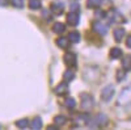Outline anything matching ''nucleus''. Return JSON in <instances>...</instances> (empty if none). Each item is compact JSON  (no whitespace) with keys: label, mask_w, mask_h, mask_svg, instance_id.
<instances>
[{"label":"nucleus","mask_w":131,"mask_h":130,"mask_svg":"<svg viewBox=\"0 0 131 130\" xmlns=\"http://www.w3.org/2000/svg\"><path fill=\"white\" fill-rule=\"evenodd\" d=\"M64 62H66L67 66H75V64H76V55L73 53L67 51L64 54Z\"/></svg>","instance_id":"obj_6"},{"label":"nucleus","mask_w":131,"mask_h":130,"mask_svg":"<svg viewBox=\"0 0 131 130\" xmlns=\"http://www.w3.org/2000/svg\"><path fill=\"white\" fill-rule=\"evenodd\" d=\"M106 122H107V117H106L104 113H98L97 117L94 118V124H96L97 126H104Z\"/></svg>","instance_id":"obj_9"},{"label":"nucleus","mask_w":131,"mask_h":130,"mask_svg":"<svg viewBox=\"0 0 131 130\" xmlns=\"http://www.w3.org/2000/svg\"><path fill=\"white\" fill-rule=\"evenodd\" d=\"M57 45H58L60 49H68V46H70V39L64 38V37H60V38L57 39Z\"/></svg>","instance_id":"obj_12"},{"label":"nucleus","mask_w":131,"mask_h":130,"mask_svg":"<svg viewBox=\"0 0 131 130\" xmlns=\"http://www.w3.org/2000/svg\"><path fill=\"white\" fill-rule=\"evenodd\" d=\"M43 16H45L46 17V20H50V13H49V11H43Z\"/></svg>","instance_id":"obj_28"},{"label":"nucleus","mask_w":131,"mask_h":130,"mask_svg":"<svg viewBox=\"0 0 131 130\" xmlns=\"http://www.w3.org/2000/svg\"><path fill=\"white\" fill-rule=\"evenodd\" d=\"M107 16H109V18H110V21H117V23H125V21H126L123 18V16L119 12H117V11H112Z\"/></svg>","instance_id":"obj_7"},{"label":"nucleus","mask_w":131,"mask_h":130,"mask_svg":"<svg viewBox=\"0 0 131 130\" xmlns=\"http://www.w3.org/2000/svg\"><path fill=\"white\" fill-rule=\"evenodd\" d=\"M0 129H2V127H0Z\"/></svg>","instance_id":"obj_30"},{"label":"nucleus","mask_w":131,"mask_h":130,"mask_svg":"<svg viewBox=\"0 0 131 130\" xmlns=\"http://www.w3.org/2000/svg\"><path fill=\"white\" fill-rule=\"evenodd\" d=\"M46 130H59V129H58V126H57V125H51V126H49Z\"/></svg>","instance_id":"obj_29"},{"label":"nucleus","mask_w":131,"mask_h":130,"mask_svg":"<svg viewBox=\"0 0 131 130\" xmlns=\"http://www.w3.org/2000/svg\"><path fill=\"white\" fill-rule=\"evenodd\" d=\"M70 41L71 42H75V43H78V42H80V33L79 32H71L70 33Z\"/></svg>","instance_id":"obj_20"},{"label":"nucleus","mask_w":131,"mask_h":130,"mask_svg":"<svg viewBox=\"0 0 131 130\" xmlns=\"http://www.w3.org/2000/svg\"><path fill=\"white\" fill-rule=\"evenodd\" d=\"M66 122H67V118H66L63 114H59V116H55V118H54V124H55L57 126H60V125H64Z\"/></svg>","instance_id":"obj_17"},{"label":"nucleus","mask_w":131,"mask_h":130,"mask_svg":"<svg viewBox=\"0 0 131 130\" xmlns=\"http://www.w3.org/2000/svg\"><path fill=\"white\" fill-rule=\"evenodd\" d=\"M114 93H115L114 85H113V84H109V85H106L105 88L102 89V92H101V99H102L104 101H109V100H112V97L114 96Z\"/></svg>","instance_id":"obj_3"},{"label":"nucleus","mask_w":131,"mask_h":130,"mask_svg":"<svg viewBox=\"0 0 131 130\" xmlns=\"http://www.w3.org/2000/svg\"><path fill=\"white\" fill-rule=\"evenodd\" d=\"M130 103H131V85H128V87L122 89L121 95L118 97L117 104L118 105H126V104H130Z\"/></svg>","instance_id":"obj_1"},{"label":"nucleus","mask_w":131,"mask_h":130,"mask_svg":"<svg viewBox=\"0 0 131 130\" xmlns=\"http://www.w3.org/2000/svg\"><path fill=\"white\" fill-rule=\"evenodd\" d=\"M73 78H75V72L72 70H67V71L63 74V80L66 83H70L71 80H73Z\"/></svg>","instance_id":"obj_14"},{"label":"nucleus","mask_w":131,"mask_h":130,"mask_svg":"<svg viewBox=\"0 0 131 130\" xmlns=\"http://www.w3.org/2000/svg\"><path fill=\"white\" fill-rule=\"evenodd\" d=\"M67 23L70 24V25H72V26H76L79 24V13L78 12H72L71 13H68V16H67Z\"/></svg>","instance_id":"obj_5"},{"label":"nucleus","mask_w":131,"mask_h":130,"mask_svg":"<svg viewBox=\"0 0 131 130\" xmlns=\"http://www.w3.org/2000/svg\"><path fill=\"white\" fill-rule=\"evenodd\" d=\"M63 9H64V4L62 2H54V3H51V11L54 13L60 15L63 12Z\"/></svg>","instance_id":"obj_8"},{"label":"nucleus","mask_w":131,"mask_h":130,"mask_svg":"<svg viewBox=\"0 0 131 130\" xmlns=\"http://www.w3.org/2000/svg\"><path fill=\"white\" fill-rule=\"evenodd\" d=\"M101 5V0H88V2H86V7H88V8H98V7H100Z\"/></svg>","instance_id":"obj_22"},{"label":"nucleus","mask_w":131,"mask_h":130,"mask_svg":"<svg viewBox=\"0 0 131 130\" xmlns=\"http://www.w3.org/2000/svg\"><path fill=\"white\" fill-rule=\"evenodd\" d=\"M126 45H127V47H130V49H131V36H128V37H127V39H126Z\"/></svg>","instance_id":"obj_27"},{"label":"nucleus","mask_w":131,"mask_h":130,"mask_svg":"<svg viewBox=\"0 0 131 130\" xmlns=\"http://www.w3.org/2000/svg\"><path fill=\"white\" fill-rule=\"evenodd\" d=\"M125 76H126V72H125L123 70H118V71H117V80H118V82H121Z\"/></svg>","instance_id":"obj_26"},{"label":"nucleus","mask_w":131,"mask_h":130,"mask_svg":"<svg viewBox=\"0 0 131 130\" xmlns=\"http://www.w3.org/2000/svg\"><path fill=\"white\" fill-rule=\"evenodd\" d=\"M122 57V50L119 47H113L110 50V58L112 59H117V58H121Z\"/></svg>","instance_id":"obj_16"},{"label":"nucleus","mask_w":131,"mask_h":130,"mask_svg":"<svg viewBox=\"0 0 131 130\" xmlns=\"http://www.w3.org/2000/svg\"><path fill=\"white\" fill-rule=\"evenodd\" d=\"M10 3H12V5H15L16 8H23L24 7L23 0H10Z\"/></svg>","instance_id":"obj_25"},{"label":"nucleus","mask_w":131,"mask_h":130,"mask_svg":"<svg viewBox=\"0 0 131 130\" xmlns=\"http://www.w3.org/2000/svg\"><path fill=\"white\" fill-rule=\"evenodd\" d=\"M29 7L31 9H39L41 8V0H29Z\"/></svg>","instance_id":"obj_23"},{"label":"nucleus","mask_w":131,"mask_h":130,"mask_svg":"<svg viewBox=\"0 0 131 130\" xmlns=\"http://www.w3.org/2000/svg\"><path fill=\"white\" fill-rule=\"evenodd\" d=\"M93 29L98 34H106L107 33V26L105 24H102L101 21H96V23L93 24Z\"/></svg>","instance_id":"obj_4"},{"label":"nucleus","mask_w":131,"mask_h":130,"mask_svg":"<svg viewBox=\"0 0 131 130\" xmlns=\"http://www.w3.org/2000/svg\"><path fill=\"white\" fill-rule=\"evenodd\" d=\"M68 92V87H67V83H60L57 88H55V93L57 95H64V93H67Z\"/></svg>","instance_id":"obj_10"},{"label":"nucleus","mask_w":131,"mask_h":130,"mask_svg":"<svg viewBox=\"0 0 131 130\" xmlns=\"http://www.w3.org/2000/svg\"><path fill=\"white\" fill-rule=\"evenodd\" d=\"M30 126H31L33 130H41V129H42V120H41L39 117L33 118V121H31Z\"/></svg>","instance_id":"obj_13"},{"label":"nucleus","mask_w":131,"mask_h":130,"mask_svg":"<svg viewBox=\"0 0 131 130\" xmlns=\"http://www.w3.org/2000/svg\"><path fill=\"white\" fill-rule=\"evenodd\" d=\"M122 66L126 71H130L131 70V55H126L123 58V62H122Z\"/></svg>","instance_id":"obj_19"},{"label":"nucleus","mask_w":131,"mask_h":130,"mask_svg":"<svg viewBox=\"0 0 131 130\" xmlns=\"http://www.w3.org/2000/svg\"><path fill=\"white\" fill-rule=\"evenodd\" d=\"M94 105V99L89 93H83L81 95V108L84 111H91Z\"/></svg>","instance_id":"obj_2"},{"label":"nucleus","mask_w":131,"mask_h":130,"mask_svg":"<svg viewBox=\"0 0 131 130\" xmlns=\"http://www.w3.org/2000/svg\"><path fill=\"white\" fill-rule=\"evenodd\" d=\"M76 124L78 125H84V124H86L89 121V117H88V114H79L78 117H76Z\"/></svg>","instance_id":"obj_15"},{"label":"nucleus","mask_w":131,"mask_h":130,"mask_svg":"<svg viewBox=\"0 0 131 130\" xmlns=\"http://www.w3.org/2000/svg\"><path fill=\"white\" fill-rule=\"evenodd\" d=\"M16 125H17V127H20V129H25V127H28L29 121L26 120V118H24V120H18V121L16 122Z\"/></svg>","instance_id":"obj_24"},{"label":"nucleus","mask_w":131,"mask_h":130,"mask_svg":"<svg viewBox=\"0 0 131 130\" xmlns=\"http://www.w3.org/2000/svg\"><path fill=\"white\" fill-rule=\"evenodd\" d=\"M64 105L67 106L68 109H73V108L76 106V101H75L73 97H67V99H66V101H64Z\"/></svg>","instance_id":"obj_21"},{"label":"nucleus","mask_w":131,"mask_h":130,"mask_svg":"<svg viewBox=\"0 0 131 130\" xmlns=\"http://www.w3.org/2000/svg\"><path fill=\"white\" fill-rule=\"evenodd\" d=\"M123 37H125V29L118 28V29H115V30H114V38H115V41H117V42H122Z\"/></svg>","instance_id":"obj_11"},{"label":"nucleus","mask_w":131,"mask_h":130,"mask_svg":"<svg viewBox=\"0 0 131 130\" xmlns=\"http://www.w3.org/2000/svg\"><path fill=\"white\" fill-rule=\"evenodd\" d=\"M52 30L55 32V33H63L66 30V25L63 23H55L52 25Z\"/></svg>","instance_id":"obj_18"}]
</instances>
